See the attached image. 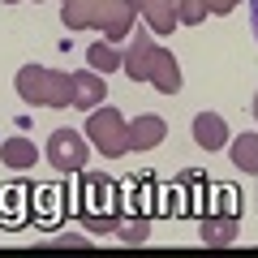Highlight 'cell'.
<instances>
[{
  "instance_id": "cell-1",
  "label": "cell",
  "mask_w": 258,
  "mask_h": 258,
  "mask_svg": "<svg viewBox=\"0 0 258 258\" xmlns=\"http://www.w3.org/2000/svg\"><path fill=\"white\" fill-rule=\"evenodd\" d=\"M78 215L86 220V228H91L95 237H108V232L120 228V194H116V185H112V176H103V172L82 176Z\"/></svg>"
},
{
  "instance_id": "cell-2",
  "label": "cell",
  "mask_w": 258,
  "mask_h": 258,
  "mask_svg": "<svg viewBox=\"0 0 258 258\" xmlns=\"http://www.w3.org/2000/svg\"><path fill=\"white\" fill-rule=\"evenodd\" d=\"M13 86H18V95L26 103H47V108L74 103V78L69 74H52V69H43V64H22Z\"/></svg>"
},
{
  "instance_id": "cell-3",
  "label": "cell",
  "mask_w": 258,
  "mask_h": 258,
  "mask_svg": "<svg viewBox=\"0 0 258 258\" xmlns=\"http://www.w3.org/2000/svg\"><path fill=\"white\" fill-rule=\"evenodd\" d=\"M86 142H95V151L108 155V159L125 155V151H129V120L120 116L116 108L99 103V108L86 116Z\"/></svg>"
},
{
  "instance_id": "cell-4",
  "label": "cell",
  "mask_w": 258,
  "mask_h": 258,
  "mask_svg": "<svg viewBox=\"0 0 258 258\" xmlns=\"http://www.w3.org/2000/svg\"><path fill=\"white\" fill-rule=\"evenodd\" d=\"M86 159H91L86 134H78V129H56L52 138H47V164L56 172H82Z\"/></svg>"
},
{
  "instance_id": "cell-5",
  "label": "cell",
  "mask_w": 258,
  "mask_h": 258,
  "mask_svg": "<svg viewBox=\"0 0 258 258\" xmlns=\"http://www.w3.org/2000/svg\"><path fill=\"white\" fill-rule=\"evenodd\" d=\"M189 134H194V142L203 151H224L228 147V120H224L220 112H198L194 125H189Z\"/></svg>"
},
{
  "instance_id": "cell-6",
  "label": "cell",
  "mask_w": 258,
  "mask_h": 258,
  "mask_svg": "<svg viewBox=\"0 0 258 258\" xmlns=\"http://www.w3.org/2000/svg\"><path fill=\"white\" fill-rule=\"evenodd\" d=\"M74 78V108L82 112H95L103 99H108V82H103V74H95V69H78Z\"/></svg>"
},
{
  "instance_id": "cell-7",
  "label": "cell",
  "mask_w": 258,
  "mask_h": 258,
  "mask_svg": "<svg viewBox=\"0 0 258 258\" xmlns=\"http://www.w3.org/2000/svg\"><path fill=\"white\" fill-rule=\"evenodd\" d=\"M237 232H241V220H237V215H220V211H207L203 224H198V237H203L211 249L232 245V241H237Z\"/></svg>"
},
{
  "instance_id": "cell-8",
  "label": "cell",
  "mask_w": 258,
  "mask_h": 258,
  "mask_svg": "<svg viewBox=\"0 0 258 258\" xmlns=\"http://www.w3.org/2000/svg\"><path fill=\"white\" fill-rule=\"evenodd\" d=\"M147 82L155 86V91H164V95H176V91H181V64H176V56L168 52V47H155Z\"/></svg>"
},
{
  "instance_id": "cell-9",
  "label": "cell",
  "mask_w": 258,
  "mask_h": 258,
  "mask_svg": "<svg viewBox=\"0 0 258 258\" xmlns=\"http://www.w3.org/2000/svg\"><path fill=\"white\" fill-rule=\"evenodd\" d=\"M155 39H151V30H134V39H129V52H125V69L134 82H147L151 74V56H155Z\"/></svg>"
},
{
  "instance_id": "cell-10",
  "label": "cell",
  "mask_w": 258,
  "mask_h": 258,
  "mask_svg": "<svg viewBox=\"0 0 258 258\" xmlns=\"http://www.w3.org/2000/svg\"><path fill=\"white\" fill-rule=\"evenodd\" d=\"M164 138H168V125L159 116H151V112H142V116L129 120V151H151Z\"/></svg>"
},
{
  "instance_id": "cell-11",
  "label": "cell",
  "mask_w": 258,
  "mask_h": 258,
  "mask_svg": "<svg viewBox=\"0 0 258 258\" xmlns=\"http://www.w3.org/2000/svg\"><path fill=\"white\" fill-rule=\"evenodd\" d=\"M39 159V151H35V142L30 138H22V134H13V138H5L0 142V164L5 168H13V172H26L30 164Z\"/></svg>"
},
{
  "instance_id": "cell-12",
  "label": "cell",
  "mask_w": 258,
  "mask_h": 258,
  "mask_svg": "<svg viewBox=\"0 0 258 258\" xmlns=\"http://www.w3.org/2000/svg\"><path fill=\"white\" fill-rule=\"evenodd\" d=\"M232 164H237L241 172L258 176V134H237V138H232Z\"/></svg>"
},
{
  "instance_id": "cell-13",
  "label": "cell",
  "mask_w": 258,
  "mask_h": 258,
  "mask_svg": "<svg viewBox=\"0 0 258 258\" xmlns=\"http://www.w3.org/2000/svg\"><path fill=\"white\" fill-rule=\"evenodd\" d=\"M86 64H91L95 74H116V69H125V56L112 43H91L86 47Z\"/></svg>"
},
{
  "instance_id": "cell-14",
  "label": "cell",
  "mask_w": 258,
  "mask_h": 258,
  "mask_svg": "<svg viewBox=\"0 0 258 258\" xmlns=\"http://www.w3.org/2000/svg\"><path fill=\"white\" fill-rule=\"evenodd\" d=\"M142 9H147V18H151V26L155 30H172V26H181V22H176V5L172 0H142Z\"/></svg>"
},
{
  "instance_id": "cell-15",
  "label": "cell",
  "mask_w": 258,
  "mask_h": 258,
  "mask_svg": "<svg viewBox=\"0 0 258 258\" xmlns=\"http://www.w3.org/2000/svg\"><path fill=\"white\" fill-rule=\"evenodd\" d=\"M116 237H120V241H129V245H142V241L151 237V215H138V220L120 224V228H116Z\"/></svg>"
},
{
  "instance_id": "cell-16",
  "label": "cell",
  "mask_w": 258,
  "mask_h": 258,
  "mask_svg": "<svg viewBox=\"0 0 258 258\" xmlns=\"http://www.w3.org/2000/svg\"><path fill=\"white\" fill-rule=\"evenodd\" d=\"M207 13H211L207 0H176V22H181V26H198Z\"/></svg>"
},
{
  "instance_id": "cell-17",
  "label": "cell",
  "mask_w": 258,
  "mask_h": 258,
  "mask_svg": "<svg viewBox=\"0 0 258 258\" xmlns=\"http://www.w3.org/2000/svg\"><path fill=\"white\" fill-rule=\"evenodd\" d=\"M211 211H220V215H237L241 211V194L237 189H215V207ZM207 215V211H203Z\"/></svg>"
},
{
  "instance_id": "cell-18",
  "label": "cell",
  "mask_w": 258,
  "mask_h": 258,
  "mask_svg": "<svg viewBox=\"0 0 258 258\" xmlns=\"http://www.w3.org/2000/svg\"><path fill=\"white\" fill-rule=\"evenodd\" d=\"M232 5H237V0H207V9H211V13H232Z\"/></svg>"
},
{
  "instance_id": "cell-19",
  "label": "cell",
  "mask_w": 258,
  "mask_h": 258,
  "mask_svg": "<svg viewBox=\"0 0 258 258\" xmlns=\"http://www.w3.org/2000/svg\"><path fill=\"white\" fill-rule=\"evenodd\" d=\"M60 245H86V237H78V232H64V237H60Z\"/></svg>"
},
{
  "instance_id": "cell-20",
  "label": "cell",
  "mask_w": 258,
  "mask_h": 258,
  "mask_svg": "<svg viewBox=\"0 0 258 258\" xmlns=\"http://www.w3.org/2000/svg\"><path fill=\"white\" fill-rule=\"evenodd\" d=\"M249 22H254V35H258V0H249Z\"/></svg>"
},
{
  "instance_id": "cell-21",
  "label": "cell",
  "mask_w": 258,
  "mask_h": 258,
  "mask_svg": "<svg viewBox=\"0 0 258 258\" xmlns=\"http://www.w3.org/2000/svg\"><path fill=\"white\" fill-rule=\"evenodd\" d=\"M254 120H258V91H254Z\"/></svg>"
},
{
  "instance_id": "cell-22",
  "label": "cell",
  "mask_w": 258,
  "mask_h": 258,
  "mask_svg": "<svg viewBox=\"0 0 258 258\" xmlns=\"http://www.w3.org/2000/svg\"><path fill=\"white\" fill-rule=\"evenodd\" d=\"M5 5H13V0H5Z\"/></svg>"
}]
</instances>
